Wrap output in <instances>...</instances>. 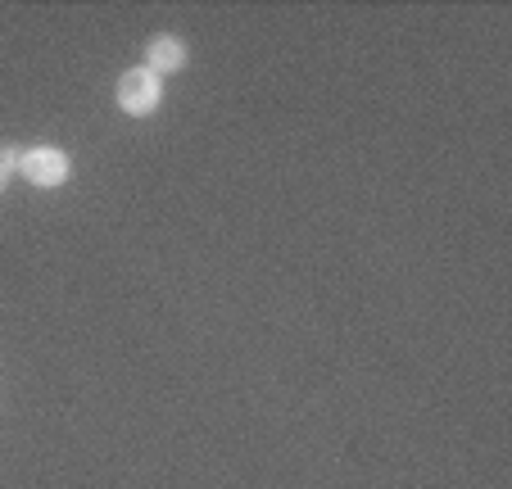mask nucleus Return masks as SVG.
I'll use <instances>...</instances> for the list:
<instances>
[{
  "instance_id": "4",
  "label": "nucleus",
  "mask_w": 512,
  "mask_h": 489,
  "mask_svg": "<svg viewBox=\"0 0 512 489\" xmlns=\"http://www.w3.org/2000/svg\"><path fill=\"white\" fill-rule=\"evenodd\" d=\"M14 173H19V150L5 145V150H0V195H5V186H10Z\"/></svg>"
},
{
  "instance_id": "1",
  "label": "nucleus",
  "mask_w": 512,
  "mask_h": 489,
  "mask_svg": "<svg viewBox=\"0 0 512 489\" xmlns=\"http://www.w3.org/2000/svg\"><path fill=\"white\" fill-rule=\"evenodd\" d=\"M159 100H164V77L150 73L145 64L127 68V73L118 77V109H123L127 118H150L159 109Z\"/></svg>"
},
{
  "instance_id": "2",
  "label": "nucleus",
  "mask_w": 512,
  "mask_h": 489,
  "mask_svg": "<svg viewBox=\"0 0 512 489\" xmlns=\"http://www.w3.org/2000/svg\"><path fill=\"white\" fill-rule=\"evenodd\" d=\"M19 173L28 177L32 186H41V191H55V186L68 182L73 163H68V154L55 150V145H37V150L19 154Z\"/></svg>"
},
{
  "instance_id": "3",
  "label": "nucleus",
  "mask_w": 512,
  "mask_h": 489,
  "mask_svg": "<svg viewBox=\"0 0 512 489\" xmlns=\"http://www.w3.org/2000/svg\"><path fill=\"white\" fill-rule=\"evenodd\" d=\"M145 68L150 73H177V68H186V41L173 37V32H159V37H150V46H145Z\"/></svg>"
}]
</instances>
